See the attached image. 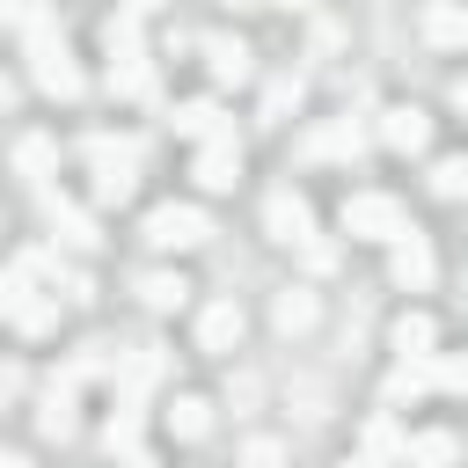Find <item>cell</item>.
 Returning a JSON list of instances; mask_svg holds the SVG:
<instances>
[{"label":"cell","instance_id":"6da1fadb","mask_svg":"<svg viewBox=\"0 0 468 468\" xmlns=\"http://www.w3.org/2000/svg\"><path fill=\"white\" fill-rule=\"evenodd\" d=\"M344 234L351 241H402L410 234V212L388 190H358V197H344Z\"/></svg>","mask_w":468,"mask_h":468},{"label":"cell","instance_id":"7a4b0ae2","mask_svg":"<svg viewBox=\"0 0 468 468\" xmlns=\"http://www.w3.org/2000/svg\"><path fill=\"white\" fill-rule=\"evenodd\" d=\"M88 161H95V197H102V205H124L132 183H139V176H132V168H139V146L95 132V139H88Z\"/></svg>","mask_w":468,"mask_h":468},{"label":"cell","instance_id":"3957f363","mask_svg":"<svg viewBox=\"0 0 468 468\" xmlns=\"http://www.w3.org/2000/svg\"><path fill=\"white\" fill-rule=\"evenodd\" d=\"M29 73L44 95H80V66L66 58V37H51V22H29Z\"/></svg>","mask_w":468,"mask_h":468},{"label":"cell","instance_id":"277c9868","mask_svg":"<svg viewBox=\"0 0 468 468\" xmlns=\"http://www.w3.org/2000/svg\"><path fill=\"white\" fill-rule=\"evenodd\" d=\"M146 241L154 249H205L212 241V219L197 205H154L146 212Z\"/></svg>","mask_w":468,"mask_h":468},{"label":"cell","instance_id":"5b68a950","mask_svg":"<svg viewBox=\"0 0 468 468\" xmlns=\"http://www.w3.org/2000/svg\"><path fill=\"white\" fill-rule=\"evenodd\" d=\"M263 227H271V241H292V249L314 241V212H307L300 190H271V197H263Z\"/></svg>","mask_w":468,"mask_h":468},{"label":"cell","instance_id":"8992f818","mask_svg":"<svg viewBox=\"0 0 468 468\" xmlns=\"http://www.w3.org/2000/svg\"><path fill=\"white\" fill-rule=\"evenodd\" d=\"M388 271H395V285H410V292H424V285L439 278V263H431V241H424V234L410 227V234L395 241V263H388Z\"/></svg>","mask_w":468,"mask_h":468},{"label":"cell","instance_id":"52a82bcc","mask_svg":"<svg viewBox=\"0 0 468 468\" xmlns=\"http://www.w3.org/2000/svg\"><path fill=\"white\" fill-rule=\"evenodd\" d=\"M176 132L197 139V146H227V139H234V124H227L219 102H183V110H176Z\"/></svg>","mask_w":468,"mask_h":468},{"label":"cell","instance_id":"ba28073f","mask_svg":"<svg viewBox=\"0 0 468 468\" xmlns=\"http://www.w3.org/2000/svg\"><path fill=\"white\" fill-rule=\"evenodd\" d=\"M190 176H197L205 190H234V183H241V146H234V139H227V146H197Z\"/></svg>","mask_w":468,"mask_h":468},{"label":"cell","instance_id":"9c48e42d","mask_svg":"<svg viewBox=\"0 0 468 468\" xmlns=\"http://www.w3.org/2000/svg\"><path fill=\"white\" fill-rule=\"evenodd\" d=\"M380 139H388L395 154H424V146H431V117H424V110H388V117H380Z\"/></svg>","mask_w":468,"mask_h":468},{"label":"cell","instance_id":"30bf717a","mask_svg":"<svg viewBox=\"0 0 468 468\" xmlns=\"http://www.w3.org/2000/svg\"><path fill=\"white\" fill-rule=\"evenodd\" d=\"M197 344H205V351H234V344H241V307H234V300H212V307L197 314Z\"/></svg>","mask_w":468,"mask_h":468},{"label":"cell","instance_id":"8fae6325","mask_svg":"<svg viewBox=\"0 0 468 468\" xmlns=\"http://www.w3.org/2000/svg\"><path fill=\"white\" fill-rule=\"evenodd\" d=\"M388 336H395V351H402V358H431V344H439V322L410 307V314H395V329H388Z\"/></svg>","mask_w":468,"mask_h":468},{"label":"cell","instance_id":"7c38bea8","mask_svg":"<svg viewBox=\"0 0 468 468\" xmlns=\"http://www.w3.org/2000/svg\"><path fill=\"white\" fill-rule=\"evenodd\" d=\"M402 461H410V468H453V461H461V439H453V431H417V439L402 446Z\"/></svg>","mask_w":468,"mask_h":468},{"label":"cell","instance_id":"4fadbf2b","mask_svg":"<svg viewBox=\"0 0 468 468\" xmlns=\"http://www.w3.org/2000/svg\"><path fill=\"white\" fill-rule=\"evenodd\" d=\"M271 322H278L285 336H300V329H314V292H307V285H285V292L271 300Z\"/></svg>","mask_w":468,"mask_h":468},{"label":"cell","instance_id":"5bb4252c","mask_svg":"<svg viewBox=\"0 0 468 468\" xmlns=\"http://www.w3.org/2000/svg\"><path fill=\"white\" fill-rule=\"evenodd\" d=\"M424 37L431 44H468V7L461 0H431L424 7Z\"/></svg>","mask_w":468,"mask_h":468},{"label":"cell","instance_id":"9a60e30c","mask_svg":"<svg viewBox=\"0 0 468 468\" xmlns=\"http://www.w3.org/2000/svg\"><path fill=\"white\" fill-rule=\"evenodd\" d=\"M37 431H44V439H73V380H58V388L44 395V410H37Z\"/></svg>","mask_w":468,"mask_h":468},{"label":"cell","instance_id":"2e32d148","mask_svg":"<svg viewBox=\"0 0 468 468\" xmlns=\"http://www.w3.org/2000/svg\"><path fill=\"white\" fill-rule=\"evenodd\" d=\"M168 431H176V439H205V431H212V402H205V395H176V402H168Z\"/></svg>","mask_w":468,"mask_h":468},{"label":"cell","instance_id":"e0dca14e","mask_svg":"<svg viewBox=\"0 0 468 468\" xmlns=\"http://www.w3.org/2000/svg\"><path fill=\"white\" fill-rule=\"evenodd\" d=\"M44 205H51V227H58L73 249H95V241H102V234H95V219H88L80 205H66V197H44Z\"/></svg>","mask_w":468,"mask_h":468},{"label":"cell","instance_id":"ac0fdd59","mask_svg":"<svg viewBox=\"0 0 468 468\" xmlns=\"http://www.w3.org/2000/svg\"><path fill=\"white\" fill-rule=\"evenodd\" d=\"M358 146H366V124H351V117H336L329 132H314V139H307V154H314V161H322V154H358Z\"/></svg>","mask_w":468,"mask_h":468},{"label":"cell","instance_id":"d6986e66","mask_svg":"<svg viewBox=\"0 0 468 468\" xmlns=\"http://www.w3.org/2000/svg\"><path fill=\"white\" fill-rule=\"evenodd\" d=\"M205 58H212L219 80H249V51H241L234 37H205Z\"/></svg>","mask_w":468,"mask_h":468},{"label":"cell","instance_id":"ffe728a7","mask_svg":"<svg viewBox=\"0 0 468 468\" xmlns=\"http://www.w3.org/2000/svg\"><path fill=\"white\" fill-rule=\"evenodd\" d=\"M139 292H146V307H154V314H176V307H183V300H190V285H183V278H176V271H154V278H146V285H139Z\"/></svg>","mask_w":468,"mask_h":468},{"label":"cell","instance_id":"44dd1931","mask_svg":"<svg viewBox=\"0 0 468 468\" xmlns=\"http://www.w3.org/2000/svg\"><path fill=\"white\" fill-rule=\"evenodd\" d=\"M102 439H110V453H124V461H132V453H139V402H117V417H110V431H102Z\"/></svg>","mask_w":468,"mask_h":468},{"label":"cell","instance_id":"7402d4cb","mask_svg":"<svg viewBox=\"0 0 468 468\" xmlns=\"http://www.w3.org/2000/svg\"><path fill=\"white\" fill-rule=\"evenodd\" d=\"M402 446H410V439H402L388 417H373V424H366V461H402Z\"/></svg>","mask_w":468,"mask_h":468},{"label":"cell","instance_id":"603a6c76","mask_svg":"<svg viewBox=\"0 0 468 468\" xmlns=\"http://www.w3.org/2000/svg\"><path fill=\"white\" fill-rule=\"evenodd\" d=\"M51 161H58V146H51V139H44V132H29V139H22V146H15V168H22V176H44V168H51Z\"/></svg>","mask_w":468,"mask_h":468},{"label":"cell","instance_id":"cb8c5ba5","mask_svg":"<svg viewBox=\"0 0 468 468\" xmlns=\"http://www.w3.org/2000/svg\"><path fill=\"white\" fill-rule=\"evenodd\" d=\"M15 329H22V336H51V329H58V300H37V292H29V307L15 314Z\"/></svg>","mask_w":468,"mask_h":468},{"label":"cell","instance_id":"d4e9b609","mask_svg":"<svg viewBox=\"0 0 468 468\" xmlns=\"http://www.w3.org/2000/svg\"><path fill=\"white\" fill-rule=\"evenodd\" d=\"M431 190H439V197H468V154H446V161L431 168Z\"/></svg>","mask_w":468,"mask_h":468},{"label":"cell","instance_id":"484cf974","mask_svg":"<svg viewBox=\"0 0 468 468\" xmlns=\"http://www.w3.org/2000/svg\"><path fill=\"white\" fill-rule=\"evenodd\" d=\"M292 102H300V73H278V80L263 88V117H285Z\"/></svg>","mask_w":468,"mask_h":468},{"label":"cell","instance_id":"4316f807","mask_svg":"<svg viewBox=\"0 0 468 468\" xmlns=\"http://www.w3.org/2000/svg\"><path fill=\"white\" fill-rule=\"evenodd\" d=\"M431 388H453V395H468V358H439V351H431Z\"/></svg>","mask_w":468,"mask_h":468},{"label":"cell","instance_id":"83f0119b","mask_svg":"<svg viewBox=\"0 0 468 468\" xmlns=\"http://www.w3.org/2000/svg\"><path fill=\"white\" fill-rule=\"evenodd\" d=\"M241 468H285V446L278 439H249L241 446Z\"/></svg>","mask_w":468,"mask_h":468},{"label":"cell","instance_id":"f1b7e54d","mask_svg":"<svg viewBox=\"0 0 468 468\" xmlns=\"http://www.w3.org/2000/svg\"><path fill=\"white\" fill-rule=\"evenodd\" d=\"M0 22H44V0H0Z\"/></svg>","mask_w":468,"mask_h":468},{"label":"cell","instance_id":"f546056e","mask_svg":"<svg viewBox=\"0 0 468 468\" xmlns=\"http://www.w3.org/2000/svg\"><path fill=\"white\" fill-rule=\"evenodd\" d=\"M7 102H15V80H7V73H0V110H7Z\"/></svg>","mask_w":468,"mask_h":468},{"label":"cell","instance_id":"4dcf8cb0","mask_svg":"<svg viewBox=\"0 0 468 468\" xmlns=\"http://www.w3.org/2000/svg\"><path fill=\"white\" fill-rule=\"evenodd\" d=\"M336 468H380V461H366V453H351V461H336Z\"/></svg>","mask_w":468,"mask_h":468},{"label":"cell","instance_id":"1f68e13d","mask_svg":"<svg viewBox=\"0 0 468 468\" xmlns=\"http://www.w3.org/2000/svg\"><path fill=\"white\" fill-rule=\"evenodd\" d=\"M453 102H461V110H468V73H461V80H453Z\"/></svg>","mask_w":468,"mask_h":468},{"label":"cell","instance_id":"d6a6232c","mask_svg":"<svg viewBox=\"0 0 468 468\" xmlns=\"http://www.w3.org/2000/svg\"><path fill=\"white\" fill-rule=\"evenodd\" d=\"M0 468H29V453H0Z\"/></svg>","mask_w":468,"mask_h":468},{"label":"cell","instance_id":"836d02e7","mask_svg":"<svg viewBox=\"0 0 468 468\" xmlns=\"http://www.w3.org/2000/svg\"><path fill=\"white\" fill-rule=\"evenodd\" d=\"M124 468H154V461H146V453H132V461H124Z\"/></svg>","mask_w":468,"mask_h":468},{"label":"cell","instance_id":"e575fe53","mask_svg":"<svg viewBox=\"0 0 468 468\" xmlns=\"http://www.w3.org/2000/svg\"><path fill=\"white\" fill-rule=\"evenodd\" d=\"M227 7H256V0H227Z\"/></svg>","mask_w":468,"mask_h":468}]
</instances>
